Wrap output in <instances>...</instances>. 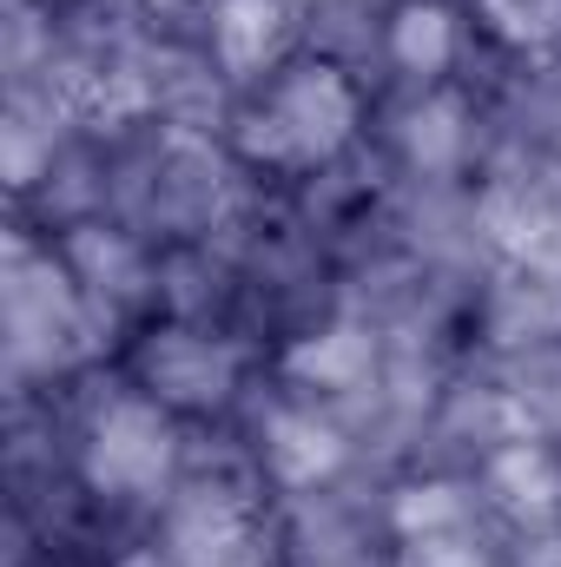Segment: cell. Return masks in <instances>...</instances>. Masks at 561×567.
<instances>
[{
    "label": "cell",
    "mask_w": 561,
    "mask_h": 567,
    "mask_svg": "<svg viewBox=\"0 0 561 567\" xmlns=\"http://www.w3.org/2000/svg\"><path fill=\"white\" fill-rule=\"evenodd\" d=\"M482 7L509 40H542L561 27V0H482Z\"/></svg>",
    "instance_id": "cell-11"
},
{
    "label": "cell",
    "mask_w": 561,
    "mask_h": 567,
    "mask_svg": "<svg viewBox=\"0 0 561 567\" xmlns=\"http://www.w3.org/2000/svg\"><path fill=\"white\" fill-rule=\"evenodd\" d=\"M410 145H417V158H422V165H442V158L456 152V106L442 100V106L417 113V120H410Z\"/></svg>",
    "instance_id": "cell-12"
},
{
    "label": "cell",
    "mask_w": 561,
    "mask_h": 567,
    "mask_svg": "<svg viewBox=\"0 0 561 567\" xmlns=\"http://www.w3.org/2000/svg\"><path fill=\"white\" fill-rule=\"evenodd\" d=\"M350 113H357L350 86L330 66H297L278 93L265 100V113H252L245 145L258 158H278V165H310V158H330L344 145Z\"/></svg>",
    "instance_id": "cell-1"
},
{
    "label": "cell",
    "mask_w": 561,
    "mask_h": 567,
    "mask_svg": "<svg viewBox=\"0 0 561 567\" xmlns=\"http://www.w3.org/2000/svg\"><path fill=\"white\" fill-rule=\"evenodd\" d=\"M145 377L159 383V396L178 403H218L232 383V350H212L205 337H165L145 350Z\"/></svg>",
    "instance_id": "cell-5"
},
{
    "label": "cell",
    "mask_w": 561,
    "mask_h": 567,
    "mask_svg": "<svg viewBox=\"0 0 561 567\" xmlns=\"http://www.w3.org/2000/svg\"><path fill=\"white\" fill-rule=\"evenodd\" d=\"M172 468V423L152 410V403H120L106 410L93 429V449H86V475L113 495H145L159 488Z\"/></svg>",
    "instance_id": "cell-2"
},
{
    "label": "cell",
    "mask_w": 561,
    "mask_h": 567,
    "mask_svg": "<svg viewBox=\"0 0 561 567\" xmlns=\"http://www.w3.org/2000/svg\"><path fill=\"white\" fill-rule=\"evenodd\" d=\"M212 47H218L225 73H258L284 47V7L278 0H225L212 20Z\"/></svg>",
    "instance_id": "cell-6"
},
{
    "label": "cell",
    "mask_w": 561,
    "mask_h": 567,
    "mask_svg": "<svg viewBox=\"0 0 561 567\" xmlns=\"http://www.w3.org/2000/svg\"><path fill=\"white\" fill-rule=\"evenodd\" d=\"M449 13L436 7V0H417V7H404L397 13V33H390V47H397V60L410 66V73H436L442 60H449Z\"/></svg>",
    "instance_id": "cell-8"
},
{
    "label": "cell",
    "mask_w": 561,
    "mask_h": 567,
    "mask_svg": "<svg viewBox=\"0 0 561 567\" xmlns=\"http://www.w3.org/2000/svg\"><path fill=\"white\" fill-rule=\"evenodd\" d=\"M337 435L317 423V416H278L272 423V468H278L284 482H317V475H330L337 468Z\"/></svg>",
    "instance_id": "cell-7"
},
{
    "label": "cell",
    "mask_w": 561,
    "mask_h": 567,
    "mask_svg": "<svg viewBox=\"0 0 561 567\" xmlns=\"http://www.w3.org/2000/svg\"><path fill=\"white\" fill-rule=\"evenodd\" d=\"M172 548L185 567H265L258 561V542H252V522L232 495H198L178 508L172 522Z\"/></svg>",
    "instance_id": "cell-4"
},
{
    "label": "cell",
    "mask_w": 561,
    "mask_h": 567,
    "mask_svg": "<svg viewBox=\"0 0 561 567\" xmlns=\"http://www.w3.org/2000/svg\"><path fill=\"white\" fill-rule=\"evenodd\" d=\"M7 317H13V350L20 357H60L73 323V290L60 271H27V258H13V284H7Z\"/></svg>",
    "instance_id": "cell-3"
},
{
    "label": "cell",
    "mask_w": 561,
    "mask_h": 567,
    "mask_svg": "<svg viewBox=\"0 0 561 567\" xmlns=\"http://www.w3.org/2000/svg\"><path fill=\"white\" fill-rule=\"evenodd\" d=\"M290 370H297V377H317V383H350V377L370 370V343H364L357 330H330L324 343H304V350L290 357Z\"/></svg>",
    "instance_id": "cell-9"
},
{
    "label": "cell",
    "mask_w": 561,
    "mask_h": 567,
    "mask_svg": "<svg viewBox=\"0 0 561 567\" xmlns=\"http://www.w3.org/2000/svg\"><path fill=\"white\" fill-rule=\"evenodd\" d=\"M496 482L509 488L516 508H549V502L561 495V482H555V468H549L542 449H509V455L496 462Z\"/></svg>",
    "instance_id": "cell-10"
}]
</instances>
